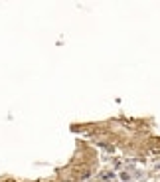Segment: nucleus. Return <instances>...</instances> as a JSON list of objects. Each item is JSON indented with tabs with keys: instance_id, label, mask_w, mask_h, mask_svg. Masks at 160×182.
Returning a JSON list of instances; mask_svg holds the SVG:
<instances>
[{
	"instance_id": "1",
	"label": "nucleus",
	"mask_w": 160,
	"mask_h": 182,
	"mask_svg": "<svg viewBox=\"0 0 160 182\" xmlns=\"http://www.w3.org/2000/svg\"><path fill=\"white\" fill-rule=\"evenodd\" d=\"M113 178H115L113 172H101V180H113Z\"/></svg>"
},
{
	"instance_id": "2",
	"label": "nucleus",
	"mask_w": 160,
	"mask_h": 182,
	"mask_svg": "<svg viewBox=\"0 0 160 182\" xmlns=\"http://www.w3.org/2000/svg\"><path fill=\"white\" fill-rule=\"evenodd\" d=\"M121 180H123V182L129 180V174H127V172H121Z\"/></svg>"
}]
</instances>
